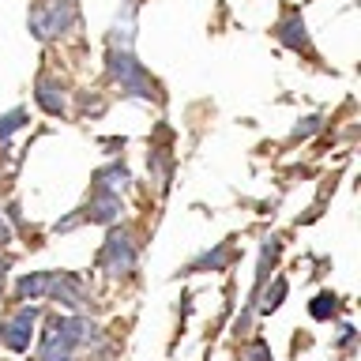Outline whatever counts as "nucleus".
Instances as JSON below:
<instances>
[{"label":"nucleus","instance_id":"nucleus-1","mask_svg":"<svg viewBox=\"0 0 361 361\" xmlns=\"http://www.w3.org/2000/svg\"><path fill=\"white\" fill-rule=\"evenodd\" d=\"M106 61H109V75L117 79V83L128 90L132 98H143V102H151V98H154L151 75L143 72V64L135 61V53H132V49H109V53H106Z\"/></svg>","mask_w":361,"mask_h":361},{"label":"nucleus","instance_id":"nucleus-2","mask_svg":"<svg viewBox=\"0 0 361 361\" xmlns=\"http://www.w3.org/2000/svg\"><path fill=\"white\" fill-rule=\"evenodd\" d=\"M75 23V4L72 0H49V4H38L30 11V34L38 42H49L56 34H64Z\"/></svg>","mask_w":361,"mask_h":361},{"label":"nucleus","instance_id":"nucleus-3","mask_svg":"<svg viewBox=\"0 0 361 361\" xmlns=\"http://www.w3.org/2000/svg\"><path fill=\"white\" fill-rule=\"evenodd\" d=\"M102 267H106L113 279L128 275V271L135 267V245H132L128 230H109L106 248H102Z\"/></svg>","mask_w":361,"mask_h":361},{"label":"nucleus","instance_id":"nucleus-4","mask_svg":"<svg viewBox=\"0 0 361 361\" xmlns=\"http://www.w3.org/2000/svg\"><path fill=\"white\" fill-rule=\"evenodd\" d=\"M34 320H38V309H34V305H27V309H19V312H11L8 320L0 324V343H4L8 350H16V354L30 350Z\"/></svg>","mask_w":361,"mask_h":361},{"label":"nucleus","instance_id":"nucleus-5","mask_svg":"<svg viewBox=\"0 0 361 361\" xmlns=\"http://www.w3.org/2000/svg\"><path fill=\"white\" fill-rule=\"evenodd\" d=\"M121 214V196L117 192H94L90 203L83 207V219L87 222H98V226H113Z\"/></svg>","mask_w":361,"mask_h":361},{"label":"nucleus","instance_id":"nucleus-6","mask_svg":"<svg viewBox=\"0 0 361 361\" xmlns=\"http://www.w3.org/2000/svg\"><path fill=\"white\" fill-rule=\"evenodd\" d=\"M49 298H56L64 309H83L87 305V290H83V279L79 275H53V290Z\"/></svg>","mask_w":361,"mask_h":361},{"label":"nucleus","instance_id":"nucleus-7","mask_svg":"<svg viewBox=\"0 0 361 361\" xmlns=\"http://www.w3.org/2000/svg\"><path fill=\"white\" fill-rule=\"evenodd\" d=\"M34 102L49 113V117H64V109H68V102H64V87L56 83V79L49 75H42L38 83H34Z\"/></svg>","mask_w":361,"mask_h":361},{"label":"nucleus","instance_id":"nucleus-8","mask_svg":"<svg viewBox=\"0 0 361 361\" xmlns=\"http://www.w3.org/2000/svg\"><path fill=\"white\" fill-rule=\"evenodd\" d=\"M53 275H56V271H34V275H23V279H19V301L49 298V290H53Z\"/></svg>","mask_w":361,"mask_h":361},{"label":"nucleus","instance_id":"nucleus-9","mask_svg":"<svg viewBox=\"0 0 361 361\" xmlns=\"http://www.w3.org/2000/svg\"><path fill=\"white\" fill-rule=\"evenodd\" d=\"M279 42L290 45V49H309V30H305V19L301 16H286L279 23Z\"/></svg>","mask_w":361,"mask_h":361},{"label":"nucleus","instance_id":"nucleus-10","mask_svg":"<svg viewBox=\"0 0 361 361\" xmlns=\"http://www.w3.org/2000/svg\"><path fill=\"white\" fill-rule=\"evenodd\" d=\"M230 264V245H214L211 252H203L200 259L188 264V275H200V271H226Z\"/></svg>","mask_w":361,"mask_h":361},{"label":"nucleus","instance_id":"nucleus-11","mask_svg":"<svg viewBox=\"0 0 361 361\" xmlns=\"http://www.w3.org/2000/svg\"><path fill=\"white\" fill-rule=\"evenodd\" d=\"M128 169H124L121 162H113V166H106V169H98L94 173V192H117V188H124L128 185Z\"/></svg>","mask_w":361,"mask_h":361},{"label":"nucleus","instance_id":"nucleus-12","mask_svg":"<svg viewBox=\"0 0 361 361\" xmlns=\"http://www.w3.org/2000/svg\"><path fill=\"white\" fill-rule=\"evenodd\" d=\"M338 312V298H335V293H316V298L309 301V316H312V320H331V316Z\"/></svg>","mask_w":361,"mask_h":361},{"label":"nucleus","instance_id":"nucleus-13","mask_svg":"<svg viewBox=\"0 0 361 361\" xmlns=\"http://www.w3.org/2000/svg\"><path fill=\"white\" fill-rule=\"evenodd\" d=\"M286 290H290V282L279 275L275 282H271V290L264 293V301H259V312H275L279 305H282V298H286Z\"/></svg>","mask_w":361,"mask_h":361},{"label":"nucleus","instance_id":"nucleus-14","mask_svg":"<svg viewBox=\"0 0 361 361\" xmlns=\"http://www.w3.org/2000/svg\"><path fill=\"white\" fill-rule=\"evenodd\" d=\"M23 124H27V109H19V106H16L11 113H4V117H0V143H4L11 132H19Z\"/></svg>","mask_w":361,"mask_h":361},{"label":"nucleus","instance_id":"nucleus-15","mask_svg":"<svg viewBox=\"0 0 361 361\" xmlns=\"http://www.w3.org/2000/svg\"><path fill=\"white\" fill-rule=\"evenodd\" d=\"M245 361H271V346L264 343V338H256V343L248 346V354H245Z\"/></svg>","mask_w":361,"mask_h":361},{"label":"nucleus","instance_id":"nucleus-16","mask_svg":"<svg viewBox=\"0 0 361 361\" xmlns=\"http://www.w3.org/2000/svg\"><path fill=\"white\" fill-rule=\"evenodd\" d=\"M316 128H320V117H305V124H298V128H293V135H312Z\"/></svg>","mask_w":361,"mask_h":361},{"label":"nucleus","instance_id":"nucleus-17","mask_svg":"<svg viewBox=\"0 0 361 361\" xmlns=\"http://www.w3.org/2000/svg\"><path fill=\"white\" fill-rule=\"evenodd\" d=\"M354 338H357V331H354L350 324H343V335H338V346H343V350H350V346H354Z\"/></svg>","mask_w":361,"mask_h":361},{"label":"nucleus","instance_id":"nucleus-18","mask_svg":"<svg viewBox=\"0 0 361 361\" xmlns=\"http://www.w3.org/2000/svg\"><path fill=\"white\" fill-rule=\"evenodd\" d=\"M8 241H11V230H8V222H4V219H0V248H4Z\"/></svg>","mask_w":361,"mask_h":361},{"label":"nucleus","instance_id":"nucleus-19","mask_svg":"<svg viewBox=\"0 0 361 361\" xmlns=\"http://www.w3.org/2000/svg\"><path fill=\"white\" fill-rule=\"evenodd\" d=\"M8 267H11V264H8V259H0V279H4V275H8Z\"/></svg>","mask_w":361,"mask_h":361},{"label":"nucleus","instance_id":"nucleus-20","mask_svg":"<svg viewBox=\"0 0 361 361\" xmlns=\"http://www.w3.org/2000/svg\"><path fill=\"white\" fill-rule=\"evenodd\" d=\"M64 361H68V357H64Z\"/></svg>","mask_w":361,"mask_h":361}]
</instances>
